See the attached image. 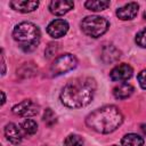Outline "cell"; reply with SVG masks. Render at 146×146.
<instances>
[{
    "mask_svg": "<svg viewBox=\"0 0 146 146\" xmlns=\"http://www.w3.org/2000/svg\"><path fill=\"white\" fill-rule=\"evenodd\" d=\"M96 81L90 76H80L66 83L60 92V102L68 108H81L89 105L96 92Z\"/></svg>",
    "mask_w": 146,
    "mask_h": 146,
    "instance_id": "obj_1",
    "label": "cell"
},
{
    "mask_svg": "<svg viewBox=\"0 0 146 146\" xmlns=\"http://www.w3.org/2000/svg\"><path fill=\"white\" fill-rule=\"evenodd\" d=\"M123 122L121 111L114 105H106L95 110L86 117V124L99 133H110Z\"/></svg>",
    "mask_w": 146,
    "mask_h": 146,
    "instance_id": "obj_2",
    "label": "cell"
},
{
    "mask_svg": "<svg viewBox=\"0 0 146 146\" xmlns=\"http://www.w3.org/2000/svg\"><path fill=\"white\" fill-rule=\"evenodd\" d=\"M13 36L14 40L19 44V47L24 51L29 52L38 47L41 33L35 24L31 22H22L15 26L13 31Z\"/></svg>",
    "mask_w": 146,
    "mask_h": 146,
    "instance_id": "obj_3",
    "label": "cell"
},
{
    "mask_svg": "<svg viewBox=\"0 0 146 146\" xmlns=\"http://www.w3.org/2000/svg\"><path fill=\"white\" fill-rule=\"evenodd\" d=\"M110 27V23L106 18L100 16H87L81 22V30L84 34L91 38H98L103 35Z\"/></svg>",
    "mask_w": 146,
    "mask_h": 146,
    "instance_id": "obj_4",
    "label": "cell"
},
{
    "mask_svg": "<svg viewBox=\"0 0 146 146\" xmlns=\"http://www.w3.org/2000/svg\"><path fill=\"white\" fill-rule=\"evenodd\" d=\"M78 64L76 57L72 54H64L58 56L54 63L50 66V73L52 76H57V75H62L65 74L67 72H70L71 70L75 68Z\"/></svg>",
    "mask_w": 146,
    "mask_h": 146,
    "instance_id": "obj_5",
    "label": "cell"
},
{
    "mask_svg": "<svg viewBox=\"0 0 146 146\" xmlns=\"http://www.w3.org/2000/svg\"><path fill=\"white\" fill-rule=\"evenodd\" d=\"M13 113L23 117L34 116L39 113V105L31 99H25L13 107Z\"/></svg>",
    "mask_w": 146,
    "mask_h": 146,
    "instance_id": "obj_6",
    "label": "cell"
},
{
    "mask_svg": "<svg viewBox=\"0 0 146 146\" xmlns=\"http://www.w3.org/2000/svg\"><path fill=\"white\" fill-rule=\"evenodd\" d=\"M132 73H133L132 67H131L129 64L122 63V64L116 65V66L111 71L110 78H111V80H113V81L123 82V81L129 80V79L132 76Z\"/></svg>",
    "mask_w": 146,
    "mask_h": 146,
    "instance_id": "obj_7",
    "label": "cell"
},
{
    "mask_svg": "<svg viewBox=\"0 0 146 146\" xmlns=\"http://www.w3.org/2000/svg\"><path fill=\"white\" fill-rule=\"evenodd\" d=\"M68 23L65 21V19H54L51 21L48 26H47V32L48 34L54 38V39H58V38H62L64 36L67 31H68Z\"/></svg>",
    "mask_w": 146,
    "mask_h": 146,
    "instance_id": "obj_8",
    "label": "cell"
},
{
    "mask_svg": "<svg viewBox=\"0 0 146 146\" xmlns=\"http://www.w3.org/2000/svg\"><path fill=\"white\" fill-rule=\"evenodd\" d=\"M74 2L70 0H55L49 3V10L56 16H63L73 9Z\"/></svg>",
    "mask_w": 146,
    "mask_h": 146,
    "instance_id": "obj_9",
    "label": "cell"
},
{
    "mask_svg": "<svg viewBox=\"0 0 146 146\" xmlns=\"http://www.w3.org/2000/svg\"><path fill=\"white\" fill-rule=\"evenodd\" d=\"M138 9L139 6L137 2H129L116 10V16L122 21H130L137 16Z\"/></svg>",
    "mask_w": 146,
    "mask_h": 146,
    "instance_id": "obj_10",
    "label": "cell"
},
{
    "mask_svg": "<svg viewBox=\"0 0 146 146\" xmlns=\"http://www.w3.org/2000/svg\"><path fill=\"white\" fill-rule=\"evenodd\" d=\"M10 7L19 13H31L39 7V1L36 0H13L9 2Z\"/></svg>",
    "mask_w": 146,
    "mask_h": 146,
    "instance_id": "obj_11",
    "label": "cell"
},
{
    "mask_svg": "<svg viewBox=\"0 0 146 146\" xmlns=\"http://www.w3.org/2000/svg\"><path fill=\"white\" fill-rule=\"evenodd\" d=\"M100 57H102L103 62L106 63V64L115 63L121 57V51L116 47H114L113 44H108V46H105L102 49Z\"/></svg>",
    "mask_w": 146,
    "mask_h": 146,
    "instance_id": "obj_12",
    "label": "cell"
},
{
    "mask_svg": "<svg viewBox=\"0 0 146 146\" xmlns=\"http://www.w3.org/2000/svg\"><path fill=\"white\" fill-rule=\"evenodd\" d=\"M5 137L7 138L8 141L13 143V144H18L22 140V133L21 130L18 129V127L15 123H8L5 127Z\"/></svg>",
    "mask_w": 146,
    "mask_h": 146,
    "instance_id": "obj_13",
    "label": "cell"
},
{
    "mask_svg": "<svg viewBox=\"0 0 146 146\" xmlns=\"http://www.w3.org/2000/svg\"><path fill=\"white\" fill-rule=\"evenodd\" d=\"M135 89L130 83H121L113 89V95L116 99H127L133 94Z\"/></svg>",
    "mask_w": 146,
    "mask_h": 146,
    "instance_id": "obj_14",
    "label": "cell"
},
{
    "mask_svg": "<svg viewBox=\"0 0 146 146\" xmlns=\"http://www.w3.org/2000/svg\"><path fill=\"white\" fill-rule=\"evenodd\" d=\"M122 146H143L144 139L137 133H128L121 139Z\"/></svg>",
    "mask_w": 146,
    "mask_h": 146,
    "instance_id": "obj_15",
    "label": "cell"
},
{
    "mask_svg": "<svg viewBox=\"0 0 146 146\" xmlns=\"http://www.w3.org/2000/svg\"><path fill=\"white\" fill-rule=\"evenodd\" d=\"M87 9L92 11H102L110 6V1L106 0H88L84 2Z\"/></svg>",
    "mask_w": 146,
    "mask_h": 146,
    "instance_id": "obj_16",
    "label": "cell"
},
{
    "mask_svg": "<svg viewBox=\"0 0 146 146\" xmlns=\"http://www.w3.org/2000/svg\"><path fill=\"white\" fill-rule=\"evenodd\" d=\"M21 128L24 131V133L29 136H32L38 131V124L32 119H26L25 121H23V123L21 124Z\"/></svg>",
    "mask_w": 146,
    "mask_h": 146,
    "instance_id": "obj_17",
    "label": "cell"
},
{
    "mask_svg": "<svg viewBox=\"0 0 146 146\" xmlns=\"http://www.w3.org/2000/svg\"><path fill=\"white\" fill-rule=\"evenodd\" d=\"M63 146H83V139L79 135H70L65 138Z\"/></svg>",
    "mask_w": 146,
    "mask_h": 146,
    "instance_id": "obj_18",
    "label": "cell"
},
{
    "mask_svg": "<svg viewBox=\"0 0 146 146\" xmlns=\"http://www.w3.org/2000/svg\"><path fill=\"white\" fill-rule=\"evenodd\" d=\"M43 121L46 122L47 125L51 127L54 125L56 122H57V117H56V114L52 112L51 108H47L44 111V114H43Z\"/></svg>",
    "mask_w": 146,
    "mask_h": 146,
    "instance_id": "obj_19",
    "label": "cell"
},
{
    "mask_svg": "<svg viewBox=\"0 0 146 146\" xmlns=\"http://www.w3.org/2000/svg\"><path fill=\"white\" fill-rule=\"evenodd\" d=\"M135 41H136L137 46H139L141 48H146V29H144L137 33Z\"/></svg>",
    "mask_w": 146,
    "mask_h": 146,
    "instance_id": "obj_20",
    "label": "cell"
},
{
    "mask_svg": "<svg viewBox=\"0 0 146 146\" xmlns=\"http://www.w3.org/2000/svg\"><path fill=\"white\" fill-rule=\"evenodd\" d=\"M138 82H139L140 87L146 90V68L143 70V71L138 74Z\"/></svg>",
    "mask_w": 146,
    "mask_h": 146,
    "instance_id": "obj_21",
    "label": "cell"
},
{
    "mask_svg": "<svg viewBox=\"0 0 146 146\" xmlns=\"http://www.w3.org/2000/svg\"><path fill=\"white\" fill-rule=\"evenodd\" d=\"M57 51V44L56 43H50L48 46V48L46 49V55L47 57H51L52 55H55Z\"/></svg>",
    "mask_w": 146,
    "mask_h": 146,
    "instance_id": "obj_22",
    "label": "cell"
},
{
    "mask_svg": "<svg viewBox=\"0 0 146 146\" xmlns=\"http://www.w3.org/2000/svg\"><path fill=\"white\" fill-rule=\"evenodd\" d=\"M1 65H2V71H1V74H2V75H5V73H6V62H5L3 50H1Z\"/></svg>",
    "mask_w": 146,
    "mask_h": 146,
    "instance_id": "obj_23",
    "label": "cell"
},
{
    "mask_svg": "<svg viewBox=\"0 0 146 146\" xmlns=\"http://www.w3.org/2000/svg\"><path fill=\"white\" fill-rule=\"evenodd\" d=\"M1 97H2V99H1V105H3L5 102H6V95H5L3 91H1Z\"/></svg>",
    "mask_w": 146,
    "mask_h": 146,
    "instance_id": "obj_24",
    "label": "cell"
},
{
    "mask_svg": "<svg viewBox=\"0 0 146 146\" xmlns=\"http://www.w3.org/2000/svg\"><path fill=\"white\" fill-rule=\"evenodd\" d=\"M140 129H141V131H143V133L146 136V123H144V124H141L140 125Z\"/></svg>",
    "mask_w": 146,
    "mask_h": 146,
    "instance_id": "obj_25",
    "label": "cell"
},
{
    "mask_svg": "<svg viewBox=\"0 0 146 146\" xmlns=\"http://www.w3.org/2000/svg\"><path fill=\"white\" fill-rule=\"evenodd\" d=\"M143 17H144V19H146V11L144 13V15H143Z\"/></svg>",
    "mask_w": 146,
    "mask_h": 146,
    "instance_id": "obj_26",
    "label": "cell"
},
{
    "mask_svg": "<svg viewBox=\"0 0 146 146\" xmlns=\"http://www.w3.org/2000/svg\"><path fill=\"white\" fill-rule=\"evenodd\" d=\"M113 146H116V145H113Z\"/></svg>",
    "mask_w": 146,
    "mask_h": 146,
    "instance_id": "obj_27",
    "label": "cell"
}]
</instances>
